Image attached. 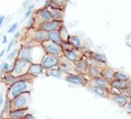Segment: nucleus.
Segmentation results:
<instances>
[{
  "mask_svg": "<svg viewBox=\"0 0 131 119\" xmlns=\"http://www.w3.org/2000/svg\"><path fill=\"white\" fill-rule=\"evenodd\" d=\"M18 58L32 63V47L31 46H23L20 50H18Z\"/></svg>",
  "mask_w": 131,
  "mask_h": 119,
  "instance_id": "8",
  "label": "nucleus"
},
{
  "mask_svg": "<svg viewBox=\"0 0 131 119\" xmlns=\"http://www.w3.org/2000/svg\"><path fill=\"white\" fill-rule=\"evenodd\" d=\"M50 5H51V0H46V1L44 2L43 7H44V8H49V7H50Z\"/></svg>",
  "mask_w": 131,
  "mask_h": 119,
  "instance_id": "31",
  "label": "nucleus"
},
{
  "mask_svg": "<svg viewBox=\"0 0 131 119\" xmlns=\"http://www.w3.org/2000/svg\"><path fill=\"white\" fill-rule=\"evenodd\" d=\"M47 40L53 41L55 43L60 44L61 42V38H60V34L58 30H54V31H49L47 32Z\"/></svg>",
  "mask_w": 131,
  "mask_h": 119,
  "instance_id": "14",
  "label": "nucleus"
},
{
  "mask_svg": "<svg viewBox=\"0 0 131 119\" xmlns=\"http://www.w3.org/2000/svg\"><path fill=\"white\" fill-rule=\"evenodd\" d=\"M35 18H38L40 22L39 23H43V22H49V21H52V15L50 13V10L49 8H40L37 12H36V15H35Z\"/></svg>",
  "mask_w": 131,
  "mask_h": 119,
  "instance_id": "6",
  "label": "nucleus"
},
{
  "mask_svg": "<svg viewBox=\"0 0 131 119\" xmlns=\"http://www.w3.org/2000/svg\"><path fill=\"white\" fill-rule=\"evenodd\" d=\"M62 26H63V21H56V19H52V21H49V22L39 23L37 25L38 29H41V30H43L45 32L59 30Z\"/></svg>",
  "mask_w": 131,
  "mask_h": 119,
  "instance_id": "4",
  "label": "nucleus"
},
{
  "mask_svg": "<svg viewBox=\"0 0 131 119\" xmlns=\"http://www.w3.org/2000/svg\"><path fill=\"white\" fill-rule=\"evenodd\" d=\"M114 78H115V79H117V80L125 81V82L129 81V77H128L126 74L122 73V72H115V73H114Z\"/></svg>",
  "mask_w": 131,
  "mask_h": 119,
  "instance_id": "23",
  "label": "nucleus"
},
{
  "mask_svg": "<svg viewBox=\"0 0 131 119\" xmlns=\"http://www.w3.org/2000/svg\"><path fill=\"white\" fill-rule=\"evenodd\" d=\"M92 83H93V85L100 86V87H107V86H110V81H107L103 77H98V76L93 78Z\"/></svg>",
  "mask_w": 131,
  "mask_h": 119,
  "instance_id": "16",
  "label": "nucleus"
},
{
  "mask_svg": "<svg viewBox=\"0 0 131 119\" xmlns=\"http://www.w3.org/2000/svg\"><path fill=\"white\" fill-rule=\"evenodd\" d=\"M4 52H5V50H2V51L0 52V57H2V56H3V54H4Z\"/></svg>",
  "mask_w": 131,
  "mask_h": 119,
  "instance_id": "39",
  "label": "nucleus"
},
{
  "mask_svg": "<svg viewBox=\"0 0 131 119\" xmlns=\"http://www.w3.org/2000/svg\"><path fill=\"white\" fill-rule=\"evenodd\" d=\"M3 70H4L5 72H8V71H9V66H8L7 63H4V64H3Z\"/></svg>",
  "mask_w": 131,
  "mask_h": 119,
  "instance_id": "34",
  "label": "nucleus"
},
{
  "mask_svg": "<svg viewBox=\"0 0 131 119\" xmlns=\"http://www.w3.org/2000/svg\"><path fill=\"white\" fill-rule=\"evenodd\" d=\"M24 119H36L32 114H26L25 116H24Z\"/></svg>",
  "mask_w": 131,
  "mask_h": 119,
  "instance_id": "32",
  "label": "nucleus"
},
{
  "mask_svg": "<svg viewBox=\"0 0 131 119\" xmlns=\"http://www.w3.org/2000/svg\"><path fill=\"white\" fill-rule=\"evenodd\" d=\"M47 75L59 78V77H61V71L59 69H52V68H50V70L47 71Z\"/></svg>",
  "mask_w": 131,
  "mask_h": 119,
  "instance_id": "24",
  "label": "nucleus"
},
{
  "mask_svg": "<svg viewBox=\"0 0 131 119\" xmlns=\"http://www.w3.org/2000/svg\"><path fill=\"white\" fill-rule=\"evenodd\" d=\"M91 90L100 96H105L107 93V90L105 89V87H100V86H95V85L93 87H91Z\"/></svg>",
  "mask_w": 131,
  "mask_h": 119,
  "instance_id": "22",
  "label": "nucleus"
},
{
  "mask_svg": "<svg viewBox=\"0 0 131 119\" xmlns=\"http://www.w3.org/2000/svg\"><path fill=\"white\" fill-rule=\"evenodd\" d=\"M7 42V37L6 36H3V39H2V43L4 44V43H6Z\"/></svg>",
  "mask_w": 131,
  "mask_h": 119,
  "instance_id": "37",
  "label": "nucleus"
},
{
  "mask_svg": "<svg viewBox=\"0 0 131 119\" xmlns=\"http://www.w3.org/2000/svg\"><path fill=\"white\" fill-rule=\"evenodd\" d=\"M17 52H18V50H17V49H14V50H13L11 53H9V54H8L7 60H12V58H13V57H14V56L17 54Z\"/></svg>",
  "mask_w": 131,
  "mask_h": 119,
  "instance_id": "30",
  "label": "nucleus"
},
{
  "mask_svg": "<svg viewBox=\"0 0 131 119\" xmlns=\"http://www.w3.org/2000/svg\"><path fill=\"white\" fill-rule=\"evenodd\" d=\"M75 66H76V69L78 70V72H80V73H84L86 71V69H87V63L85 61H83V60L76 61Z\"/></svg>",
  "mask_w": 131,
  "mask_h": 119,
  "instance_id": "20",
  "label": "nucleus"
},
{
  "mask_svg": "<svg viewBox=\"0 0 131 119\" xmlns=\"http://www.w3.org/2000/svg\"><path fill=\"white\" fill-rule=\"evenodd\" d=\"M4 18H5L4 15H0V28H1L2 24H3V22H4Z\"/></svg>",
  "mask_w": 131,
  "mask_h": 119,
  "instance_id": "35",
  "label": "nucleus"
},
{
  "mask_svg": "<svg viewBox=\"0 0 131 119\" xmlns=\"http://www.w3.org/2000/svg\"><path fill=\"white\" fill-rule=\"evenodd\" d=\"M29 66H30L29 62H26V61H23V60H17L14 63V67H13V70L11 71V74L13 76L20 77L21 75L27 73V71L29 69Z\"/></svg>",
  "mask_w": 131,
  "mask_h": 119,
  "instance_id": "5",
  "label": "nucleus"
},
{
  "mask_svg": "<svg viewBox=\"0 0 131 119\" xmlns=\"http://www.w3.org/2000/svg\"><path fill=\"white\" fill-rule=\"evenodd\" d=\"M114 73H115V72H114L112 69L105 68V69H103V71H102L100 74H101V77L105 78L107 81H112L113 79H115V78H114Z\"/></svg>",
  "mask_w": 131,
  "mask_h": 119,
  "instance_id": "21",
  "label": "nucleus"
},
{
  "mask_svg": "<svg viewBox=\"0 0 131 119\" xmlns=\"http://www.w3.org/2000/svg\"><path fill=\"white\" fill-rule=\"evenodd\" d=\"M113 101L116 104H118L119 106H125L128 102V97L126 95H123V94H115L113 97Z\"/></svg>",
  "mask_w": 131,
  "mask_h": 119,
  "instance_id": "17",
  "label": "nucleus"
},
{
  "mask_svg": "<svg viewBox=\"0 0 131 119\" xmlns=\"http://www.w3.org/2000/svg\"><path fill=\"white\" fill-rule=\"evenodd\" d=\"M126 105H127V109H128V111H130V109H131V102L128 101Z\"/></svg>",
  "mask_w": 131,
  "mask_h": 119,
  "instance_id": "36",
  "label": "nucleus"
},
{
  "mask_svg": "<svg viewBox=\"0 0 131 119\" xmlns=\"http://www.w3.org/2000/svg\"><path fill=\"white\" fill-rule=\"evenodd\" d=\"M59 61L57 60V57H55L54 55L51 54H47L44 57H42V67L45 69H50V68H54L58 65Z\"/></svg>",
  "mask_w": 131,
  "mask_h": 119,
  "instance_id": "7",
  "label": "nucleus"
},
{
  "mask_svg": "<svg viewBox=\"0 0 131 119\" xmlns=\"http://www.w3.org/2000/svg\"><path fill=\"white\" fill-rule=\"evenodd\" d=\"M68 42L74 47V48H80L82 46L81 44V40L78 36H69V39H68Z\"/></svg>",
  "mask_w": 131,
  "mask_h": 119,
  "instance_id": "18",
  "label": "nucleus"
},
{
  "mask_svg": "<svg viewBox=\"0 0 131 119\" xmlns=\"http://www.w3.org/2000/svg\"><path fill=\"white\" fill-rule=\"evenodd\" d=\"M35 23H36V18L35 17H32L29 22H28V25H27V28L28 29H32L34 26H35Z\"/></svg>",
  "mask_w": 131,
  "mask_h": 119,
  "instance_id": "28",
  "label": "nucleus"
},
{
  "mask_svg": "<svg viewBox=\"0 0 131 119\" xmlns=\"http://www.w3.org/2000/svg\"><path fill=\"white\" fill-rule=\"evenodd\" d=\"M29 87V83L27 81H24V80H17L15 82L12 83V85L9 87V90H8V94H7V98L9 100H12L14 96L23 93L24 91H27Z\"/></svg>",
  "mask_w": 131,
  "mask_h": 119,
  "instance_id": "1",
  "label": "nucleus"
},
{
  "mask_svg": "<svg viewBox=\"0 0 131 119\" xmlns=\"http://www.w3.org/2000/svg\"><path fill=\"white\" fill-rule=\"evenodd\" d=\"M127 82H129V81H127ZM127 82H125V81H121V80H115V79H113L112 81H111V86L113 87V88H119V89H126V85H127Z\"/></svg>",
  "mask_w": 131,
  "mask_h": 119,
  "instance_id": "19",
  "label": "nucleus"
},
{
  "mask_svg": "<svg viewBox=\"0 0 131 119\" xmlns=\"http://www.w3.org/2000/svg\"><path fill=\"white\" fill-rule=\"evenodd\" d=\"M88 73H89V75L91 76V77H97V76H99V74H100V72L98 71V69L97 68H95V67H90L89 68V71H88Z\"/></svg>",
  "mask_w": 131,
  "mask_h": 119,
  "instance_id": "26",
  "label": "nucleus"
},
{
  "mask_svg": "<svg viewBox=\"0 0 131 119\" xmlns=\"http://www.w3.org/2000/svg\"><path fill=\"white\" fill-rule=\"evenodd\" d=\"M28 108L23 109H14L9 112V119H23L24 116L27 114Z\"/></svg>",
  "mask_w": 131,
  "mask_h": 119,
  "instance_id": "13",
  "label": "nucleus"
},
{
  "mask_svg": "<svg viewBox=\"0 0 131 119\" xmlns=\"http://www.w3.org/2000/svg\"><path fill=\"white\" fill-rule=\"evenodd\" d=\"M34 8H35V3H31V4L28 6L27 11H26V13H25V15H24V18H25V19L30 16V14L32 13V10H33Z\"/></svg>",
  "mask_w": 131,
  "mask_h": 119,
  "instance_id": "27",
  "label": "nucleus"
},
{
  "mask_svg": "<svg viewBox=\"0 0 131 119\" xmlns=\"http://www.w3.org/2000/svg\"><path fill=\"white\" fill-rule=\"evenodd\" d=\"M49 10H50V13L52 15V18L53 19H56V21H63V8L62 7H53V6H50L49 7Z\"/></svg>",
  "mask_w": 131,
  "mask_h": 119,
  "instance_id": "11",
  "label": "nucleus"
},
{
  "mask_svg": "<svg viewBox=\"0 0 131 119\" xmlns=\"http://www.w3.org/2000/svg\"><path fill=\"white\" fill-rule=\"evenodd\" d=\"M32 38L35 41H37L39 43H42L43 41L47 40V32H45V31H43L41 29H38V30H36V31L33 32Z\"/></svg>",
  "mask_w": 131,
  "mask_h": 119,
  "instance_id": "12",
  "label": "nucleus"
},
{
  "mask_svg": "<svg viewBox=\"0 0 131 119\" xmlns=\"http://www.w3.org/2000/svg\"><path fill=\"white\" fill-rule=\"evenodd\" d=\"M63 52V55L69 60V61H72V62H76L78 60H80V54H79V51L77 50V48H71V49H68V50H62Z\"/></svg>",
  "mask_w": 131,
  "mask_h": 119,
  "instance_id": "10",
  "label": "nucleus"
},
{
  "mask_svg": "<svg viewBox=\"0 0 131 119\" xmlns=\"http://www.w3.org/2000/svg\"><path fill=\"white\" fill-rule=\"evenodd\" d=\"M66 80L70 83L73 84H78V85H85L87 83V80L85 79V77H83L82 75H75V74H68V76L66 77Z\"/></svg>",
  "mask_w": 131,
  "mask_h": 119,
  "instance_id": "9",
  "label": "nucleus"
},
{
  "mask_svg": "<svg viewBox=\"0 0 131 119\" xmlns=\"http://www.w3.org/2000/svg\"><path fill=\"white\" fill-rule=\"evenodd\" d=\"M13 43H14V39H12V40L10 41V43H9V45L7 46V48H6V51H7V52H8L9 50H10V48H11V46L13 45Z\"/></svg>",
  "mask_w": 131,
  "mask_h": 119,
  "instance_id": "33",
  "label": "nucleus"
},
{
  "mask_svg": "<svg viewBox=\"0 0 131 119\" xmlns=\"http://www.w3.org/2000/svg\"><path fill=\"white\" fill-rule=\"evenodd\" d=\"M18 34H19V33H18V32H17V33H15V35H14V37H15V38H16V37H17V36H18Z\"/></svg>",
  "mask_w": 131,
  "mask_h": 119,
  "instance_id": "40",
  "label": "nucleus"
},
{
  "mask_svg": "<svg viewBox=\"0 0 131 119\" xmlns=\"http://www.w3.org/2000/svg\"><path fill=\"white\" fill-rule=\"evenodd\" d=\"M17 23H14V24H12L11 26H10V28L7 30V32H8V34H11V33H13V32H15V30H16V28H17Z\"/></svg>",
  "mask_w": 131,
  "mask_h": 119,
  "instance_id": "29",
  "label": "nucleus"
},
{
  "mask_svg": "<svg viewBox=\"0 0 131 119\" xmlns=\"http://www.w3.org/2000/svg\"><path fill=\"white\" fill-rule=\"evenodd\" d=\"M42 47L47 54H51L54 56H60L62 54V48H61L60 44L55 43L53 41H50V40L43 41Z\"/></svg>",
  "mask_w": 131,
  "mask_h": 119,
  "instance_id": "2",
  "label": "nucleus"
},
{
  "mask_svg": "<svg viewBox=\"0 0 131 119\" xmlns=\"http://www.w3.org/2000/svg\"><path fill=\"white\" fill-rule=\"evenodd\" d=\"M3 104V97H2V95H0V105H2Z\"/></svg>",
  "mask_w": 131,
  "mask_h": 119,
  "instance_id": "38",
  "label": "nucleus"
},
{
  "mask_svg": "<svg viewBox=\"0 0 131 119\" xmlns=\"http://www.w3.org/2000/svg\"><path fill=\"white\" fill-rule=\"evenodd\" d=\"M63 1H64V3H66V2H68V1H69V0H63Z\"/></svg>",
  "mask_w": 131,
  "mask_h": 119,
  "instance_id": "41",
  "label": "nucleus"
},
{
  "mask_svg": "<svg viewBox=\"0 0 131 119\" xmlns=\"http://www.w3.org/2000/svg\"><path fill=\"white\" fill-rule=\"evenodd\" d=\"M30 101V92L29 91H24L23 93L14 96L11 100V108L14 109H23L27 108L28 104Z\"/></svg>",
  "mask_w": 131,
  "mask_h": 119,
  "instance_id": "3",
  "label": "nucleus"
},
{
  "mask_svg": "<svg viewBox=\"0 0 131 119\" xmlns=\"http://www.w3.org/2000/svg\"><path fill=\"white\" fill-rule=\"evenodd\" d=\"M93 58H94V61H96L98 63H105L106 62V56L104 54H101V53H94Z\"/></svg>",
  "mask_w": 131,
  "mask_h": 119,
  "instance_id": "25",
  "label": "nucleus"
},
{
  "mask_svg": "<svg viewBox=\"0 0 131 119\" xmlns=\"http://www.w3.org/2000/svg\"><path fill=\"white\" fill-rule=\"evenodd\" d=\"M43 71V67L41 64H30L29 69H28V73L31 75H39L40 73H42Z\"/></svg>",
  "mask_w": 131,
  "mask_h": 119,
  "instance_id": "15",
  "label": "nucleus"
}]
</instances>
